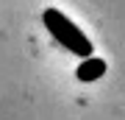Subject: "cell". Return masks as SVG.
<instances>
[{
    "label": "cell",
    "instance_id": "obj_1",
    "mask_svg": "<svg viewBox=\"0 0 125 120\" xmlns=\"http://www.w3.org/2000/svg\"><path fill=\"white\" fill-rule=\"evenodd\" d=\"M42 22H45L47 34H53V39L61 48H67L72 56H81V59L92 56V39L81 31L67 14H61L58 9H45L42 11Z\"/></svg>",
    "mask_w": 125,
    "mask_h": 120
},
{
    "label": "cell",
    "instance_id": "obj_2",
    "mask_svg": "<svg viewBox=\"0 0 125 120\" xmlns=\"http://www.w3.org/2000/svg\"><path fill=\"white\" fill-rule=\"evenodd\" d=\"M103 73H106V62H103V59H94V56L83 59L81 67H78V78L81 81H97Z\"/></svg>",
    "mask_w": 125,
    "mask_h": 120
}]
</instances>
